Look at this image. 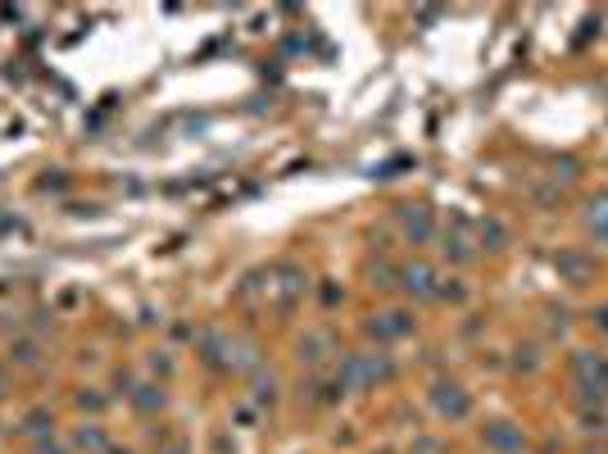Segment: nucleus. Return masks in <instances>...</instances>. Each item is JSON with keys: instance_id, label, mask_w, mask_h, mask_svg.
<instances>
[{"instance_id": "nucleus-1", "label": "nucleus", "mask_w": 608, "mask_h": 454, "mask_svg": "<svg viewBox=\"0 0 608 454\" xmlns=\"http://www.w3.org/2000/svg\"><path fill=\"white\" fill-rule=\"evenodd\" d=\"M404 287L413 291V296H431V268H427V264L404 268Z\"/></svg>"}, {"instance_id": "nucleus-2", "label": "nucleus", "mask_w": 608, "mask_h": 454, "mask_svg": "<svg viewBox=\"0 0 608 454\" xmlns=\"http://www.w3.org/2000/svg\"><path fill=\"white\" fill-rule=\"evenodd\" d=\"M0 391H5V382H0Z\"/></svg>"}]
</instances>
